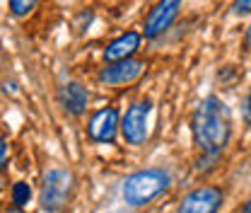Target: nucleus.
Here are the masks:
<instances>
[{
	"mask_svg": "<svg viewBox=\"0 0 251 213\" xmlns=\"http://www.w3.org/2000/svg\"><path fill=\"white\" fill-rule=\"evenodd\" d=\"M191 133L196 148L203 152L198 162H215L220 152L225 151L229 133H232V114L229 107L218 97H205L198 102L191 117Z\"/></svg>",
	"mask_w": 251,
	"mask_h": 213,
	"instance_id": "obj_1",
	"label": "nucleus"
},
{
	"mask_svg": "<svg viewBox=\"0 0 251 213\" xmlns=\"http://www.w3.org/2000/svg\"><path fill=\"white\" fill-rule=\"evenodd\" d=\"M169 186V175L159 167H150V170H140L133 172L130 177L124 180L121 186V196L128 206H145L152 199H157L164 189Z\"/></svg>",
	"mask_w": 251,
	"mask_h": 213,
	"instance_id": "obj_2",
	"label": "nucleus"
},
{
	"mask_svg": "<svg viewBox=\"0 0 251 213\" xmlns=\"http://www.w3.org/2000/svg\"><path fill=\"white\" fill-rule=\"evenodd\" d=\"M70 191H73V175L68 170L53 167L44 175L39 204L46 213H58L65 209V204L70 199Z\"/></svg>",
	"mask_w": 251,
	"mask_h": 213,
	"instance_id": "obj_3",
	"label": "nucleus"
},
{
	"mask_svg": "<svg viewBox=\"0 0 251 213\" xmlns=\"http://www.w3.org/2000/svg\"><path fill=\"white\" fill-rule=\"evenodd\" d=\"M150 112H152V104L148 99L143 102H135L128 107V112L121 119V133L130 146H140L145 143L148 138V122H150Z\"/></svg>",
	"mask_w": 251,
	"mask_h": 213,
	"instance_id": "obj_4",
	"label": "nucleus"
},
{
	"mask_svg": "<svg viewBox=\"0 0 251 213\" xmlns=\"http://www.w3.org/2000/svg\"><path fill=\"white\" fill-rule=\"evenodd\" d=\"M143 73H145V61L124 59V61H111L106 68H101L97 80L106 88H124V85L135 83Z\"/></svg>",
	"mask_w": 251,
	"mask_h": 213,
	"instance_id": "obj_5",
	"label": "nucleus"
},
{
	"mask_svg": "<svg viewBox=\"0 0 251 213\" xmlns=\"http://www.w3.org/2000/svg\"><path fill=\"white\" fill-rule=\"evenodd\" d=\"M222 199L225 196L218 186H198L181 199L174 213H218Z\"/></svg>",
	"mask_w": 251,
	"mask_h": 213,
	"instance_id": "obj_6",
	"label": "nucleus"
},
{
	"mask_svg": "<svg viewBox=\"0 0 251 213\" xmlns=\"http://www.w3.org/2000/svg\"><path fill=\"white\" fill-rule=\"evenodd\" d=\"M181 2L184 0H159L155 7L150 10L148 20H145V36L148 39H155L164 30H169L172 22L176 20L179 10H181Z\"/></svg>",
	"mask_w": 251,
	"mask_h": 213,
	"instance_id": "obj_7",
	"label": "nucleus"
},
{
	"mask_svg": "<svg viewBox=\"0 0 251 213\" xmlns=\"http://www.w3.org/2000/svg\"><path fill=\"white\" fill-rule=\"evenodd\" d=\"M119 128H121L119 112H116L114 107L99 109L92 119H90V126H87L90 138L97 141V143H111V141L116 138V131H119Z\"/></svg>",
	"mask_w": 251,
	"mask_h": 213,
	"instance_id": "obj_8",
	"label": "nucleus"
},
{
	"mask_svg": "<svg viewBox=\"0 0 251 213\" xmlns=\"http://www.w3.org/2000/svg\"><path fill=\"white\" fill-rule=\"evenodd\" d=\"M58 102H61V107L68 114L80 117L85 112L87 102H90V90L85 85H80V83H68L58 92Z\"/></svg>",
	"mask_w": 251,
	"mask_h": 213,
	"instance_id": "obj_9",
	"label": "nucleus"
},
{
	"mask_svg": "<svg viewBox=\"0 0 251 213\" xmlns=\"http://www.w3.org/2000/svg\"><path fill=\"white\" fill-rule=\"evenodd\" d=\"M140 46V34L138 31H126L119 39H114L106 49H104V59L111 61H124V59H130Z\"/></svg>",
	"mask_w": 251,
	"mask_h": 213,
	"instance_id": "obj_10",
	"label": "nucleus"
},
{
	"mask_svg": "<svg viewBox=\"0 0 251 213\" xmlns=\"http://www.w3.org/2000/svg\"><path fill=\"white\" fill-rule=\"evenodd\" d=\"M29 199H31L29 184L17 182L12 186V204H15V206H25V204H29Z\"/></svg>",
	"mask_w": 251,
	"mask_h": 213,
	"instance_id": "obj_11",
	"label": "nucleus"
},
{
	"mask_svg": "<svg viewBox=\"0 0 251 213\" xmlns=\"http://www.w3.org/2000/svg\"><path fill=\"white\" fill-rule=\"evenodd\" d=\"M34 5H36V0H10V10H12L15 17L29 15L31 10H34Z\"/></svg>",
	"mask_w": 251,
	"mask_h": 213,
	"instance_id": "obj_12",
	"label": "nucleus"
},
{
	"mask_svg": "<svg viewBox=\"0 0 251 213\" xmlns=\"http://www.w3.org/2000/svg\"><path fill=\"white\" fill-rule=\"evenodd\" d=\"M232 12H234V15H249L251 0H234V2H232Z\"/></svg>",
	"mask_w": 251,
	"mask_h": 213,
	"instance_id": "obj_13",
	"label": "nucleus"
},
{
	"mask_svg": "<svg viewBox=\"0 0 251 213\" xmlns=\"http://www.w3.org/2000/svg\"><path fill=\"white\" fill-rule=\"evenodd\" d=\"M244 119H247V123H251V90L244 97Z\"/></svg>",
	"mask_w": 251,
	"mask_h": 213,
	"instance_id": "obj_14",
	"label": "nucleus"
},
{
	"mask_svg": "<svg viewBox=\"0 0 251 213\" xmlns=\"http://www.w3.org/2000/svg\"><path fill=\"white\" fill-rule=\"evenodd\" d=\"M0 151H2V165H5V162H7V143H5V141H2V148H0Z\"/></svg>",
	"mask_w": 251,
	"mask_h": 213,
	"instance_id": "obj_15",
	"label": "nucleus"
},
{
	"mask_svg": "<svg viewBox=\"0 0 251 213\" xmlns=\"http://www.w3.org/2000/svg\"><path fill=\"white\" fill-rule=\"evenodd\" d=\"M242 213H251V199L244 204V209H242Z\"/></svg>",
	"mask_w": 251,
	"mask_h": 213,
	"instance_id": "obj_16",
	"label": "nucleus"
},
{
	"mask_svg": "<svg viewBox=\"0 0 251 213\" xmlns=\"http://www.w3.org/2000/svg\"><path fill=\"white\" fill-rule=\"evenodd\" d=\"M244 41H247V46L251 49V27H249V31H247V39H244Z\"/></svg>",
	"mask_w": 251,
	"mask_h": 213,
	"instance_id": "obj_17",
	"label": "nucleus"
},
{
	"mask_svg": "<svg viewBox=\"0 0 251 213\" xmlns=\"http://www.w3.org/2000/svg\"><path fill=\"white\" fill-rule=\"evenodd\" d=\"M7 213H25V211H22V206H15V209H10Z\"/></svg>",
	"mask_w": 251,
	"mask_h": 213,
	"instance_id": "obj_18",
	"label": "nucleus"
}]
</instances>
